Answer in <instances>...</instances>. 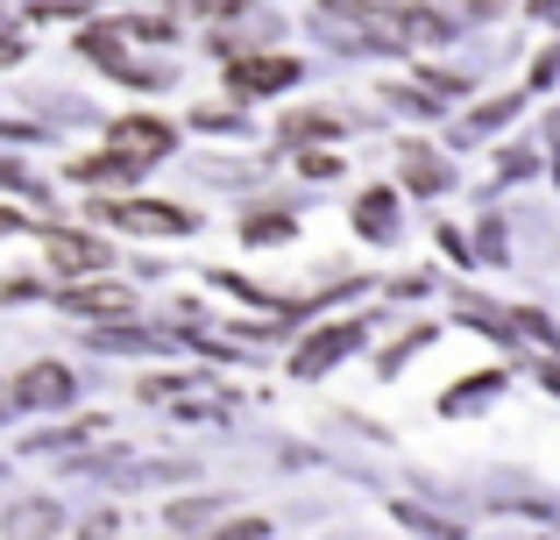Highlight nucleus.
Returning a JSON list of instances; mask_svg holds the SVG:
<instances>
[{"mask_svg": "<svg viewBox=\"0 0 560 540\" xmlns=\"http://www.w3.org/2000/svg\"><path fill=\"white\" fill-rule=\"evenodd\" d=\"M100 221L136 228V235H185V228H191V214L164 207V199H114V207H100Z\"/></svg>", "mask_w": 560, "mask_h": 540, "instance_id": "nucleus-1", "label": "nucleus"}, {"mask_svg": "<svg viewBox=\"0 0 560 540\" xmlns=\"http://www.w3.org/2000/svg\"><path fill=\"white\" fill-rule=\"evenodd\" d=\"M355 342H362V328H355V320H334V328H319L313 342H305L299 356H291V377H319L327 363H341Z\"/></svg>", "mask_w": 560, "mask_h": 540, "instance_id": "nucleus-2", "label": "nucleus"}, {"mask_svg": "<svg viewBox=\"0 0 560 540\" xmlns=\"http://www.w3.org/2000/svg\"><path fill=\"white\" fill-rule=\"evenodd\" d=\"M228 79H234V93H277V85L299 79V65H291V57H242Z\"/></svg>", "mask_w": 560, "mask_h": 540, "instance_id": "nucleus-3", "label": "nucleus"}, {"mask_svg": "<svg viewBox=\"0 0 560 540\" xmlns=\"http://www.w3.org/2000/svg\"><path fill=\"white\" fill-rule=\"evenodd\" d=\"M65 527V513H57L50 498H28V505H8V519H0V533L8 540H50Z\"/></svg>", "mask_w": 560, "mask_h": 540, "instance_id": "nucleus-4", "label": "nucleus"}, {"mask_svg": "<svg viewBox=\"0 0 560 540\" xmlns=\"http://www.w3.org/2000/svg\"><path fill=\"white\" fill-rule=\"evenodd\" d=\"M114 150H128V157H164L171 150V128L164 122H150V114H128V122H114Z\"/></svg>", "mask_w": 560, "mask_h": 540, "instance_id": "nucleus-5", "label": "nucleus"}, {"mask_svg": "<svg viewBox=\"0 0 560 540\" xmlns=\"http://www.w3.org/2000/svg\"><path fill=\"white\" fill-rule=\"evenodd\" d=\"M50 264H57V271H71V277L107 271V242H93V235H65V228H57V235H50Z\"/></svg>", "mask_w": 560, "mask_h": 540, "instance_id": "nucleus-6", "label": "nucleus"}, {"mask_svg": "<svg viewBox=\"0 0 560 540\" xmlns=\"http://www.w3.org/2000/svg\"><path fill=\"white\" fill-rule=\"evenodd\" d=\"M71 391H79V384H71L65 363H36V370L22 377V391H14V399H22V405H71Z\"/></svg>", "mask_w": 560, "mask_h": 540, "instance_id": "nucleus-7", "label": "nucleus"}, {"mask_svg": "<svg viewBox=\"0 0 560 540\" xmlns=\"http://www.w3.org/2000/svg\"><path fill=\"white\" fill-rule=\"evenodd\" d=\"M65 306H71V313H114V320H121L128 291L121 285H85V291H65Z\"/></svg>", "mask_w": 560, "mask_h": 540, "instance_id": "nucleus-8", "label": "nucleus"}, {"mask_svg": "<svg viewBox=\"0 0 560 540\" xmlns=\"http://www.w3.org/2000/svg\"><path fill=\"white\" fill-rule=\"evenodd\" d=\"M405 179L419 185V193H440V185H447V164H440L433 150H419V142H411V150H405Z\"/></svg>", "mask_w": 560, "mask_h": 540, "instance_id": "nucleus-9", "label": "nucleus"}, {"mask_svg": "<svg viewBox=\"0 0 560 540\" xmlns=\"http://www.w3.org/2000/svg\"><path fill=\"white\" fill-rule=\"evenodd\" d=\"M383 214H390V193H370V199H362V235H390V221H383Z\"/></svg>", "mask_w": 560, "mask_h": 540, "instance_id": "nucleus-10", "label": "nucleus"}, {"mask_svg": "<svg viewBox=\"0 0 560 540\" xmlns=\"http://www.w3.org/2000/svg\"><path fill=\"white\" fill-rule=\"evenodd\" d=\"M242 235H248V242H277V235H291V221H284V214H256Z\"/></svg>", "mask_w": 560, "mask_h": 540, "instance_id": "nucleus-11", "label": "nucleus"}, {"mask_svg": "<svg viewBox=\"0 0 560 540\" xmlns=\"http://www.w3.org/2000/svg\"><path fill=\"white\" fill-rule=\"evenodd\" d=\"M213 505H220V498H191V505H171V527H199V519L213 513Z\"/></svg>", "mask_w": 560, "mask_h": 540, "instance_id": "nucleus-12", "label": "nucleus"}, {"mask_svg": "<svg viewBox=\"0 0 560 540\" xmlns=\"http://www.w3.org/2000/svg\"><path fill=\"white\" fill-rule=\"evenodd\" d=\"M270 527H262V519H242V527H228V533H213V540H262Z\"/></svg>", "mask_w": 560, "mask_h": 540, "instance_id": "nucleus-13", "label": "nucleus"}, {"mask_svg": "<svg viewBox=\"0 0 560 540\" xmlns=\"http://www.w3.org/2000/svg\"><path fill=\"white\" fill-rule=\"evenodd\" d=\"M14 405H22V399H14V391H8V384H0V413H14Z\"/></svg>", "mask_w": 560, "mask_h": 540, "instance_id": "nucleus-14", "label": "nucleus"}]
</instances>
